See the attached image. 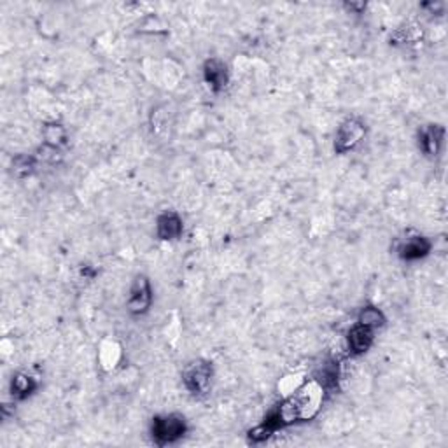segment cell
I'll list each match as a JSON object with an SVG mask.
<instances>
[{"instance_id": "obj_1", "label": "cell", "mask_w": 448, "mask_h": 448, "mask_svg": "<svg viewBox=\"0 0 448 448\" xmlns=\"http://www.w3.org/2000/svg\"><path fill=\"white\" fill-rule=\"evenodd\" d=\"M323 383H319L317 380H310L301 389H298V392H294L291 398L280 403L277 408L271 410L267 419L263 420V424L257 425L249 436H251L252 442H261V439H267L268 436H271L275 431L286 427V425L300 420H310L323 406Z\"/></svg>"}, {"instance_id": "obj_2", "label": "cell", "mask_w": 448, "mask_h": 448, "mask_svg": "<svg viewBox=\"0 0 448 448\" xmlns=\"http://www.w3.org/2000/svg\"><path fill=\"white\" fill-rule=\"evenodd\" d=\"M186 432V420L182 415L170 413V415L156 417L151 425V435L158 445H168L181 439Z\"/></svg>"}, {"instance_id": "obj_3", "label": "cell", "mask_w": 448, "mask_h": 448, "mask_svg": "<svg viewBox=\"0 0 448 448\" xmlns=\"http://www.w3.org/2000/svg\"><path fill=\"white\" fill-rule=\"evenodd\" d=\"M366 135V125L361 119L350 118L340 125L335 135V151L338 155H345L350 149L356 147Z\"/></svg>"}, {"instance_id": "obj_4", "label": "cell", "mask_w": 448, "mask_h": 448, "mask_svg": "<svg viewBox=\"0 0 448 448\" xmlns=\"http://www.w3.org/2000/svg\"><path fill=\"white\" fill-rule=\"evenodd\" d=\"M212 364L207 361H195L188 364V368L182 373L184 386L191 394L201 396L211 389L212 383Z\"/></svg>"}, {"instance_id": "obj_5", "label": "cell", "mask_w": 448, "mask_h": 448, "mask_svg": "<svg viewBox=\"0 0 448 448\" xmlns=\"http://www.w3.org/2000/svg\"><path fill=\"white\" fill-rule=\"evenodd\" d=\"M152 305V289L151 282L145 275H137L132 284L128 298V312L133 315H142L147 312Z\"/></svg>"}, {"instance_id": "obj_6", "label": "cell", "mask_w": 448, "mask_h": 448, "mask_svg": "<svg viewBox=\"0 0 448 448\" xmlns=\"http://www.w3.org/2000/svg\"><path fill=\"white\" fill-rule=\"evenodd\" d=\"M429 251H431V242L425 237H420V235L405 238L398 247L399 257L405 261L422 259V257L427 256Z\"/></svg>"}, {"instance_id": "obj_7", "label": "cell", "mask_w": 448, "mask_h": 448, "mask_svg": "<svg viewBox=\"0 0 448 448\" xmlns=\"http://www.w3.org/2000/svg\"><path fill=\"white\" fill-rule=\"evenodd\" d=\"M373 330L363 326V324H356L352 330L349 331L347 336V343H349V350L354 356H361V354L368 352V349L373 343Z\"/></svg>"}, {"instance_id": "obj_8", "label": "cell", "mask_w": 448, "mask_h": 448, "mask_svg": "<svg viewBox=\"0 0 448 448\" xmlns=\"http://www.w3.org/2000/svg\"><path fill=\"white\" fill-rule=\"evenodd\" d=\"M156 233L162 240H177L182 235V219L175 212H165L156 221Z\"/></svg>"}, {"instance_id": "obj_9", "label": "cell", "mask_w": 448, "mask_h": 448, "mask_svg": "<svg viewBox=\"0 0 448 448\" xmlns=\"http://www.w3.org/2000/svg\"><path fill=\"white\" fill-rule=\"evenodd\" d=\"M203 77L205 83L211 86L214 91H221L228 83V69L226 65H224V62L218 58H212L208 60V62H205Z\"/></svg>"}, {"instance_id": "obj_10", "label": "cell", "mask_w": 448, "mask_h": 448, "mask_svg": "<svg viewBox=\"0 0 448 448\" xmlns=\"http://www.w3.org/2000/svg\"><path fill=\"white\" fill-rule=\"evenodd\" d=\"M445 139V130L438 125H431L420 132V149L427 156H438Z\"/></svg>"}, {"instance_id": "obj_11", "label": "cell", "mask_w": 448, "mask_h": 448, "mask_svg": "<svg viewBox=\"0 0 448 448\" xmlns=\"http://www.w3.org/2000/svg\"><path fill=\"white\" fill-rule=\"evenodd\" d=\"M43 139L47 147L60 149L67 144V130L60 123H47L43 128Z\"/></svg>"}, {"instance_id": "obj_12", "label": "cell", "mask_w": 448, "mask_h": 448, "mask_svg": "<svg viewBox=\"0 0 448 448\" xmlns=\"http://www.w3.org/2000/svg\"><path fill=\"white\" fill-rule=\"evenodd\" d=\"M37 389L35 379L27 375V373H18L13 376V382H11V394L16 399H25Z\"/></svg>"}, {"instance_id": "obj_13", "label": "cell", "mask_w": 448, "mask_h": 448, "mask_svg": "<svg viewBox=\"0 0 448 448\" xmlns=\"http://www.w3.org/2000/svg\"><path fill=\"white\" fill-rule=\"evenodd\" d=\"M357 324H363V326L375 331L386 324V315H383L382 310H379L375 307H366V308L361 310L359 319H357Z\"/></svg>"}, {"instance_id": "obj_14", "label": "cell", "mask_w": 448, "mask_h": 448, "mask_svg": "<svg viewBox=\"0 0 448 448\" xmlns=\"http://www.w3.org/2000/svg\"><path fill=\"white\" fill-rule=\"evenodd\" d=\"M13 168H14V172L20 175L30 174L33 168V158H28V156H18V158L14 159Z\"/></svg>"}]
</instances>
